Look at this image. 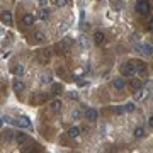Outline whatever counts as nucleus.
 Instances as JSON below:
<instances>
[{
	"instance_id": "obj_6",
	"label": "nucleus",
	"mask_w": 153,
	"mask_h": 153,
	"mask_svg": "<svg viewBox=\"0 0 153 153\" xmlns=\"http://www.w3.org/2000/svg\"><path fill=\"white\" fill-rule=\"evenodd\" d=\"M12 88H14V92H17V94L24 92V88H26V85H24V83H22L21 76H17L16 80H14V82H12Z\"/></svg>"
},
{
	"instance_id": "obj_28",
	"label": "nucleus",
	"mask_w": 153,
	"mask_h": 153,
	"mask_svg": "<svg viewBox=\"0 0 153 153\" xmlns=\"http://www.w3.org/2000/svg\"><path fill=\"white\" fill-rule=\"evenodd\" d=\"M71 117H73V119H80V117H82V112H80L78 109H75L73 112H71Z\"/></svg>"
},
{
	"instance_id": "obj_17",
	"label": "nucleus",
	"mask_w": 153,
	"mask_h": 153,
	"mask_svg": "<svg viewBox=\"0 0 153 153\" xmlns=\"http://www.w3.org/2000/svg\"><path fill=\"white\" fill-rule=\"evenodd\" d=\"M61 92H63V83H51V94L60 95Z\"/></svg>"
},
{
	"instance_id": "obj_4",
	"label": "nucleus",
	"mask_w": 153,
	"mask_h": 153,
	"mask_svg": "<svg viewBox=\"0 0 153 153\" xmlns=\"http://www.w3.org/2000/svg\"><path fill=\"white\" fill-rule=\"evenodd\" d=\"M134 48L140 51V53H145V55H153V46L148 43H140V44H134Z\"/></svg>"
},
{
	"instance_id": "obj_2",
	"label": "nucleus",
	"mask_w": 153,
	"mask_h": 153,
	"mask_svg": "<svg viewBox=\"0 0 153 153\" xmlns=\"http://www.w3.org/2000/svg\"><path fill=\"white\" fill-rule=\"evenodd\" d=\"M134 10H136L140 16H146V14H150V10H152V5H150L148 0H138L136 5H134Z\"/></svg>"
},
{
	"instance_id": "obj_15",
	"label": "nucleus",
	"mask_w": 153,
	"mask_h": 153,
	"mask_svg": "<svg viewBox=\"0 0 153 153\" xmlns=\"http://www.w3.org/2000/svg\"><path fill=\"white\" fill-rule=\"evenodd\" d=\"M38 17L41 19V21H48V19H49V9H48V7H41V9H39Z\"/></svg>"
},
{
	"instance_id": "obj_12",
	"label": "nucleus",
	"mask_w": 153,
	"mask_h": 153,
	"mask_svg": "<svg viewBox=\"0 0 153 153\" xmlns=\"http://www.w3.org/2000/svg\"><path fill=\"white\" fill-rule=\"evenodd\" d=\"M49 111H51V112H60L61 111V100L60 99H55V100L49 102Z\"/></svg>"
},
{
	"instance_id": "obj_24",
	"label": "nucleus",
	"mask_w": 153,
	"mask_h": 153,
	"mask_svg": "<svg viewBox=\"0 0 153 153\" xmlns=\"http://www.w3.org/2000/svg\"><path fill=\"white\" fill-rule=\"evenodd\" d=\"M34 39H36L38 43H43L44 39H46V36H44V33H41V31H38V33H34Z\"/></svg>"
},
{
	"instance_id": "obj_25",
	"label": "nucleus",
	"mask_w": 153,
	"mask_h": 153,
	"mask_svg": "<svg viewBox=\"0 0 153 153\" xmlns=\"http://www.w3.org/2000/svg\"><path fill=\"white\" fill-rule=\"evenodd\" d=\"M134 109H136L134 102H126V104H124V111H126V112H133Z\"/></svg>"
},
{
	"instance_id": "obj_14",
	"label": "nucleus",
	"mask_w": 153,
	"mask_h": 153,
	"mask_svg": "<svg viewBox=\"0 0 153 153\" xmlns=\"http://www.w3.org/2000/svg\"><path fill=\"white\" fill-rule=\"evenodd\" d=\"M2 24H7V26H10V24H12V14H10V10H4V12H2Z\"/></svg>"
},
{
	"instance_id": "obj_5",
	"label": "nucleus",
	"mask_w": 153,
	"mask_h": 153,
	"mask_svg": "<svg viewBox=\"0 0 153 153\" xmlns=\"http://www.w3.org/2000/svg\"><path fill=\"white\" fill-rule=\"evenodd\" d=\"M71 44H73V39H70V38H63V39L60 41V43L56 44V48L61 49V53H63V51H66V49H70Z\"/></svg>"
},
{
	"instance_id": "obj_1",
	"label": "nucleus",
	"mask_w": 153,
	"mask_h": 153,
	"mask_svg": "<svg viewBox=\"0 0 153 153\" xmlns=\"http://www.w3.org/2000/svg\"><path fill=\"white\" fill-rule=\"evenodd\" d=\"M138 71H136V65H134V61H126L121 65V75L126 76V78H131L134 76Z\"/></svg>"
},
{
	"instance_id": "obj_13",
	"label": "nucleus",
	"mask_w": 153,
	"mask_h": 153,
	"mask_svg": "<svg viewBox=\"0 0 153 153\" xmlns=\"http://www.w3.org/2000/svg\"><path fill=\"white\" fill-rule=\"evenodd\" d=\"M112 87H114L116 90H124L126 82L123 80V78H114V80H112Z\"/></svg>"
},
{
	"instance_id": "obj_34",
	"label": "nucleus",
	"mask_w": 153,
	"mask_h": 153,
	"mask_svg": "<svg viewBox=\"0 0 153 153\" xmlns=\"http://www.w3.org/2000/svg\"><path fill=\"white\" fill-rule=\"evenodd\" d=\"M146 29H148V31H152V33H153V17H152V19H150V21H148V26H146Z\"/></svg>"
},
{
	"instance_id": "obj_38",
	"label": "nucleus",
	"mask_w": 153,
	"mask_h": 153,
	"mask_svg": "<svg viewBox=\"0 0 153 153\" xmlns=\"http://www.w3.org/2000/svg\"><path fill=\"white\" fill-rule=\"evenodd\" d=\"M2 56H4V58H9V56H10V51H5V53H4Z\"/></svg>"
},
{
	"instance_id": "obj_32",
	"label": "nucleus",
	"mask_w": 153,
	"mask_h": 153,
	"mask_svg": "<svg viewBox=\"0 0 153 153\" xmlns=\"http://www.w3.org/2000/svg\"><path fill=\"white\" fill-rule=\"evenodd\" d=\"M87 80H80V78H76V85H78V87H85V85H87Z\"/></svg>"
},
{
	"instance_id": "obj_39",
	"label": "nucleus",
	"mask_w": 153,
	"mask_h": 153,
	"mask_svg": "<svg viewBox=\"0 0 153 153\" xmlns=\"http://www.w3.org/2000/svg\"><path fill=\"white\" fill-rule=\"evenodd\" d=\"M24 2H27V0H24Z\"/></svg>"
},
{
	"instance_id": "obj_30",
	"label": "nucleus",
	"mask_w": 153,
	"mask_h": 153,
	"mask_svg": "<svg viewBox=\"0 0 153 153\" xmlns=\"http://www.w3.org/2000/svg\"><path fill=\"white\" fill-rule=\"evenodd\" d=\"M68 4V0H55V5L56 7H65Z\"/></svg>"
},
{
	"instance_id": "obj_3",
	"label": "nucleus",
	"mask_w": 153,
	"mask_h": 153,
	"mask_svg": "<svg viewBox=\"0 0 153 153\" xmlns=\"http://www.w3.org/2000/svg\"><path fill=\"white\" fill-rule=\"evenodd\" d=\"M16 141H17L19 146H26V145L31 143V138H29L26 133H16Z\"/></svg>"
},
{
	"instance_id": "obj_36",
	"label": "nucleus",
	"mask_w": 153,
	"mask_h": 153,
	"mask_svg": "<svg viewBox=\"0 0 153 153\" xmlns=\"http://www.w3.org/2000/svg\"><path fill=\"white\" fill-rule=\"evenodd\" d=\"M39 4H41V7H46L48 5V0H39Z\"/></svg>"
},
{
	"instance_id": "obj_23",
	"label": "nucleus",
	"mask_w": 153,
	"mask_h": 153,
	"mask_svg": "<svg viewBox=\"0 0 153 153\" xmlns=\"http://www.w3.org/2000/svg\"><path fill=\"white\" fill-rule=\"evenodd\" d=\"M39 58H41V61H48L49 60V49H41L39 51Z\"/></svg>"
},
{
	"instance_id": "obj_21",
	"label": "nucleus",
	"mask_w": 153,
	"mask_h": 153,
	"mask_svg": "<svg viewBox=\"0 0 153 153\" xmlns=\"http://www.w3.org/2000/svg\"><path fill=\"white\" fill-rule=\"evenodd\" d=\"M12 73H14L16 76H22L24 75V65H16L14 70H12Z\"/></svg>"
},
{
	"instance_id": "obj_8",
	"label": "nucleus",
	"mask_w": 153,
	"mask_h": 153,
	"mask_svg": "<svg viewBox=\"0 0 153 153\" xmlns=\"http://www.w3.org/2000/svg\"><path fill=\"white\" fill-rule=\"evenodd\" d=\"M16 124L19 126V128H31V119H29L27 116H21V117H19V119L16 121Z\"/></svg>"
},
{
	"instance_id": "obj_29",
	"label": "nucleus",
	"mask_w": 153,
	"mask_h": 153,
	"mask_svg": "<svg viewBox=\"0 0 153 153\" xmlns=\"http://www.w3.org/2000/svg\"><path fill=\"white\" fill-rule=\"evenodd\" d=\"M114 112L116 114H124V105H117V107H114Z\"/></svg>"
},
{
	"instance_id": "obj_35",
	"label": "nucleus",
	"mask_w": 153,
	"mask_h": 153,
	"mask_svg": "<svg viewBox=\"0 0 153 153\" xmlns=\"http://www.w3.org/2000/svg\"><path fill=\"white\" fill-rule=\"evenodd\" d=\"M66 29H68V26H66V22H65L63 26H60V33H65Z\"/></svg>"
},
{
	"instance_id": "obj_26",
	"label": "nucleus",
	"mask_w": 153,
	"mask_h": 153,
	"mask_svg": "<svg viewBox=\"0 0 153 153\" xmlns=\"http://www.w3.org/2000/svg\"><path fill=\"white\" fill-rule=\"evenodd\" d=\"M12 138H14V131H12V129H7V131H4V140L10 141Z\"/></svg>"
},
{
	"instance_id": "obj_22",
	"label": "nucleus",
	"mask_w": 153,
	"mask_h": 153,
	"mask_svg": "<svg viewBox=\"0 0 153 153\" xmlns=\"http://www.w3.org/2000/svg\"><path fill=\"white\" fill-rule=\"evenodd\" d=\"M41 83H44V85H46V83H49V85H51V83H53L51 73H43V75H41Z\"/></svg>"
},
{
	"instance_id": "obj_27",
	"label": "nucleus",
	"mask_w": 153,
	"mask_h": 153,
	"mask_svg": "<svg viewBox=\"0 0 153 153\" xmlns=\"http://www.w3.org/2000/svg\"><path fill=\"white\" fill-rule=\"evenodd\" d=\"M78 43H80V46H82L83 49H87V38H85V36H80V38H78Z\"/></svg>"
},
{
	"instance_id": "obj_7",
	"label": "nucleus",
	"mask_w": 153,
	"mask_h": 153,
	"mask_svg": "<svg viewBox=\"0 0 153 153\" xmlns=\"http://www.w3.org/2000/svg\"><path fill=\"white\" fill-rule=\"evenodd\" d=\"M97 117H99V114H97V111H95V109L88 107V109L85 111V119H87V121H90V123H95V121H97Z\"/></svg>"
},
{
	"instance_id": "obj_18",
	"label": "nucleus",
	"mask_w": 153,
	"mask_h": 153,
	"mask_svg": "<svg viewBox=\"0 0 153 153\" xmlns=\"http://www.w3.org/2000/svg\"><path fill=\"white\" fill-rule=\"evenodd\" d=\"M134 65H136V71L138 73H146V63H143V61H140V60H136L134 61Z\"/></svg>"
},
{
	"instance_id": "obj_11",
	"label": "nucleus",
	"mask_w": 153,
	"mask_h": 153,
	"mask_svg": "<svg viewBox=\"0 0 153 153\" xmlns=\"http://www.w3.org/2000/svg\"><path fill=\"white\" fill-rule=\"evenodd\" d=\"M146 97H148L146 88H138V90H134V100H145Z\"/></svg>"
},
{
	"instance_id": "obj_10",
	"label": "nucleus",
	"mask_w": 153,
	"mask_h": 153,
	"mask_svg": "<svg viewBox=\"0 0 153 153\" xmlns=\"http://www.w3.org/2000/svg\"><path fill=\"white\" fill-rule=\"evenodd\" d=\"M104 41H105V34L102 33V31H95V33H94V43L97 44V46H100Z\"/></svg>"
},
{
	"instance_id": "obj_20",
	"label": "nucleus",
	"mask_w": 153,
	"mask_h": 153,
	"mask_svg": "<svg viewBox=\"0 0 153 153\" xmlns=\"http://www.w3.org/2000/svg\"><path fill=\"white\" fill-rule=\"evenodd\" d=\"M129 87H131L133 90H138V88L143 87V82L140 80V78H134V80H131V82H129Z\"/></svg>"
},
{
	"instance_id": "obj_33",
	"label": "nucleus",
	"mask_w": 153,
	"mask_h": 153,
	"mask_svg": "<svg viewBox=\"0 0 153 153\" xmlns=\"http://www.w3.org/2000/svg\"><path fill=\"white\" fill-rule=\"evenodd\" d=\"M68 97H70L71 100H73V99L76 100V99H78V92H68Z\"/></svg>"
},
{
	"instance_id": "obj_9",
	"label": "nucleus",
	"mask_w": 153,
	"mask_h": 153,
	"mask_svg": "<svg viewBox=\"0 0 153 153\" xmlns=\"http://www.w3.org/2000/svg\"><path fill=\"white\" fill-rule=\"evenodd\" d=\"M34 22H36V17H34L33 14H24V16H22V24H24L26 27L33 26Z\"/></svg>"
},
{
	"instance_id": "obj_37",
	"label": "nucleus",
	"mask_w": 153,
	"mask_h": 153,
	"mask_svg": "<svg viewBox=\"0 0 153 153\" xmlns=\"http://www.w3.org/2000/svg\"><path fill=\"white\" fill-rule=\"evenodd\" d=\"M148 124H150V128H153V116L148 119Z\"/></svg>"
},
{
	"instance_id": "obj_19",
	"label": "nucleus",
	"mask_w": 153,
	"mask_h": 153,
	"mask_svg": "<svg viewBox=\"0 0 153 153\" xmlns=\"http://www.w3.org/2000/svg\"><path fill=\"white\" fill-rule=\"evenodd\" d=\"M134 138L136 140H141V138H145V134H146V131H145V128H141V126H138L136 129H134Z\"/></svg>"
},
{
	"instance_id": "obj_31",
	"label": "nucleus",
	"mask_w": 153,
	"mask_h": 153,
	"mask_svg": "<svg viewBox=\"0 0 153 153\" xmlns=\"http://www.w3.org/2000/svg\"><path fill=\"white\" fill-rule=\"evenodd\" d=\"M2 121H4V123H9V124H16V121H12L10 117H9V116H2Z\"/></svg>"
},
{
	"instance_id": "obj_16",
	"label": "nucleus",
	"mask_w": 153,
	"mask_h": 153,
	"mask_svg": "<svg viewBox=\"0 0 153 153\" xmlns=\"http://www.w3.org/2000/svg\"><path fill=\"white\" fill-rule=\"evenodd\" d=\"M80 131H82V129H80L78 126H71L70 129H68V136L70 138H78L80 136Z\"/></svg>"
}]
</instances>
